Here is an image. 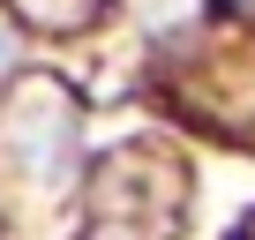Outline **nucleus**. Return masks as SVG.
Wrapping results in <instances>:
<instances>
[{
	"instance_id": "7ed1b4c3",
	"label": "nucleus",
	"mask_w": 255,
	"mask_h": 240,
	"mask_svg": "<svg viewBox=\"0 0 255 240\" xmlns=\"http://www.w3.org/2000/svg\"><path fill=\"white\" fill-rule=\"evenodd\" d=\"M15 53H23V45H15V23H0V75L15 68Z\"/></svg>"
},
{
	"instance_id": "f03ea898",
	"label": "nucleus",
	"mask_w": 255,
	"mask_h": 240,
	"mask_svg": "<svg viewBox=\"0 0 255 240\" xmlns=\"http://www.w3.org/2000/svg\"><path fill=\"white\" fill-rule=\"evenodd\" d=\"M15 8H23L30 23H45V30H75V23H90L98 0H15Z\"/></svg>"
},
{
	"instance_id": "f257e3e1",
	"label": "nucleus",
	"mask_w": 255,
	"mask_h": 240,
	"mask_svg": "<svg viewBox=\"0 0 255 240\" xmlns=\"http://www.w3.org/2000/svg\"><path fill=\"white\" fill-rule=\"evenodd\" d=\"M75 98L60 83H23L0 105V173H8L23 195H53L75 173Z\"/></svg>"
}]
</instances>
